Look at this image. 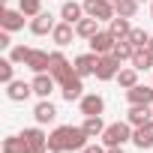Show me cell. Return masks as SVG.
I'll return each instance as SVG.
<instances>
[{
    "label": "cell",
    "instance_id": "4fadbf2b",
    "mask_svg": "<svg viewBox=\"0 0 153 153\" xmlns=\"http://www.w3.org/2000/svg\"><path fill=\"white\" fill-rule=\"evenodd\" d=\"M30 96H33V84H30V81H18V78H15V81L6 84V99H9V102H24V99H30Z\"/></svg>",
    "mask_w": 153,
    "mask_h": 153
},
{
    "label": "cell",
    "instance_id": "484cf974",
    "mask_svg": "<svg viewBox=\"0 0 153 153\" xmlns=\"http://www.w3.org/2000/svg\"><path fill=\"white\" fill-rule=\"evenodd\" d=\"M108 30H111L117 39H126V36H129V30H132V24H129V18H123V15H114V18L108 21Z\"/></svg>",
    "mask_w": 153,
    "mask_h": 153
},
{
    "label": "cell",
    "instance_id": "44dd1931",
    "mask_svg": "<svg viewBox=\"0 0 153 153\" xmlns=\"http://www.w3.org/2000/svg\"><path fill=\"white\" fill-rule=\"evenodd\" d=\"M126 120H129L132 126H141V123L153 120V105H129V111H126Z\"/></svg>",
    "mask_w": 153,
    "mask_h": 153
},
{
    "label": "cell",
    "instance_id": "ba28073f",
    "mask_svg": "<svg viewBox=\"0 0 153 153\" xmlns=\"http://www.w3.org/2000/svg\"><path fill=\"white\" fill-rule=\"evenodd\" d=\"M114 42H117V36H114L111 30H99L93 39H87L90 51H93V54H99V57H102V54H111V51H114Z\"/></svg>",
    "mask_w": 153,
    "mask_h": 153
},
{
    "label": "cell",
    "instance_id": "ac0fdd59",
    "mask_svg": "<svg viewBox=\"0 0 153 153\" xmlns=\"http://www.w3.org/2000/svg\"><path fill=\"white\" fill-rule=\"evenodd\" d=\"M84 3H78V0H66V3L60 6V21H69V24H78L84 18Z\"/></svg>",
    "mask_w": 153,
    "mask_h": 153
},
{
    "label": "cell",
    "instance_id": "cb8c5ba5",
    "mask_svg": "<svg viewBox=\"0 0 153 153\" xmlns=\"http://www.w3.org/2000/svg\"><path fill=\"white\" fill-rule=\"evenodd\" d=\"M3 153H30V144L24 141V135H6L3 138Z\"/></svg>",
    "mask_w": 153,
    "mask_h": 153
},
{
    "label": "cell",
    "instance_id": "d6a6232c",
    "mask_svg": "<svg viewBox=\"0 0 153 153\" xmlns=\"http://www.w3.org/2000/svg\"><path fill=\"white\" fill-rule=\"evenodd\" d=\"M27 54H30V48L27 45H12L9 48V60L18 66V63H27Z\"/></svg>",
    "mask_w": 153,
    "mask_h": 153
},
{
    "label": "cell",
    "instance_id": "ab89813d",
    "mask_svg": "<svg viewBox=\"0 0 153 153\" xmlns=\"http://www.w3.org/2000/svg\"><path fill=\"white\" fill-rule=\"evenodd\" d=\"M0 3H3V6H6V3H9V0H0Z\"/></svg>",
    "mask_w": 153,
    "mask_h": 153
},
{
    "label": "cell",
    "instance_id": "603a6c76",
    "mask_svg": "<svg viewBox=\"0 0 153 153\" xmlns=\"http://www.w3.org/2000/svg\"><path fill=\"white\" fill-rule=\"evenodd\" d=\"M75 33H78L81 39H93V36L99 33V18H90V15H84L78 24H75Z\"/></svg>",
    "mask_w": 153,
    "mask_h": 153
},
{
    "label": "cell",
    "instance_id": "7a4b0ae2",
    "mask_svg": "<svg viewBox=\"0 0 153 153\" xmlns=\"http://www.w3.org/2000/svg\"><path fill=\"white\" fill-rule=\"evenodd\" d=\"M132 123L129 120H117V123H108L105 132H102V144L105 147H123L126 141H132Z\"/></svg>",
    "mask_w": 153,
    "mask_h": 153
},
{
    "label": "cell",
    "instance_id": "4316f807",
    "mask_svg": "<svg viewBox=\"0 0 153 153\" xmlns=\"http://www.w3.org/2000/svg\"><path fill=\"white\" fill-rule=\"evenodd\" d=\"M81 126H84V132H87L90 138H102V132H105V126H108V123H105V120H102V114H99V117H84V123H81Z\"/></svg>",
    "mask_w": 153,
    "mask_h": 153
},
{
    "label": "cell",
    "instance_id": "f1b7e54d",
    "mask_svg": "<svg viewBox=\"0 0 153 153\" xmlns=\"http://www.w3.org/2000/svg\"><path fill=\"white\" fill-rule=\"evenodd\" d=\"M138 0H117L114 3V12L117 15H123V18H135V12H138Z\"/></svg>",
    "mask_w": 153,
    "mask_h": 153
},
{
    "label": "cell",
    "instance_id": "7c38bea8",
    "mask_svg": "<svg viewBox=\"0 0 153 153\" xmlns=\"http://www.w3.org/2000/svg\"><path fill=\"white\" fill-rule=\"evenodd\" d=\"M48 63H51V51H42V48H30V54H27V69L33 72V75H39V72H48Z\"/></svg>",
    "mask_w": 153,
    "mask_h": 153
},
{
    "label": "cell",
    "instance_id": "30bf717a",
    "mask_svg": "<svg viewBox=\"0 0 153 153\" xmlns=\"http://www.w3.org/2000/svg\"><path fill=\"white\" fill-rule=\"evenodd\" d=\"M78 108H81L84 117H99V114L105 111V99H102L99 93H84V96L78 99Z\"/></svg>",
    "mask_w": 153,
    "mask_h": 153
},
{
    "label": "cell",
    "instance_id": "1f68e13d",
    "mask_svg": "<svg viewBox=\"0 0 153 153\" xmlns=\"http://www.w3.org/2000/svg\"><path fill=\"white\" fill-rule=\"evenodd\" d=\"M18 9H21L27 18H33V15L42 12V0H18Z\"/></svg>",
    "mask_w": 153,
    "mask_h": 153
},
{
    "label": "cell",
    "instance_id": "8992f818",
    "mask_svg": "<svg viewBox=\"0 0 153 153\" xmlns=\"http://www.w3.org/2000/svg\"><path fill=\"white\" fill-rule=\"evenodd\" d=\"M117 72H120V60H117L114 54H102L93 75H96L99 81H111V78H117Z\"/></svg>",
    "mask_w": 153,
    "mask_h": 153
},
{
    "label": "cell",
    "instance_id": "e0dca14e",
    "mask_svg": "<svg viewBox=\"0 0 153 153\" xmlns=\"http://www.w3.org/2000/svg\"><path fill=\"white\" fill-rule=\"evenodd\" d=\"M96 63H99V54H93V51H87V54H78V57L72 60L75 72H78L81 78H87V75H93V72H96Z\"/></svg>",
    "mask_w": 153,
    "mask_h": 153
},
{
    "label": "cell",
    "instance_id": "5bb4252c",
    "mask_svg": "<svg viewBox=\"0 0 153 153\" xmlns=\"http://www.w3.org/2000/svg\"><path fill=\"white\" fill-rule=\"evenodd\" d=\"M21 135H24V141L30 144V153H39V150H45V147H48V132H42V126H39V123H36V126H30V129H24Z\"/></svg>",
    "mask_w": 153,
    "mask_h": 153
},
{
    "label": "cell",
    "instance_id": "277c9868",
    "mask_svg": "<svg viewBox=\"0 0 153 153\" xmlns=\"http://www.w3.org/2000/svg\"><path fill=\"white\" fill-rule=\"evenodd\" d=\"M84 3V12L90 18H99V21H111L117 12H114V3L111 0H81Z\"/></svg>",
    "mask_w": 153,
    "mask_h": 153
},
{
    "label": "cell",
    "instance_id": "3957f363",
    "mask_svg": "<svg viewBox=\"0 0 153 153\" xmlns=\"http://www.w3.org/2000/svg\"><path fill=\"white\" fill-rule=\"evenodd\" d=\"M48 72L57 78V84H63L66 78H72L75 75V66L66 60V54L63 51H51V63H48Z\"/></svg>",
    "mask_w": 153,
    "mask_h": 153
},
{
    "label": "cell",
    "instance_id": "836d02e7",
    "mask_svg": "<svg viewBox=\"0 0 153 153\" xmlns=\"http://www.w3.org/2000/svg\"><path fill=\"white\" fill-rule=\"evenodd\" d=\"M105 150H108L105 144H87V147H84V150H78V153H105Z\"/></svg>",
    "mask_w": 153,
    "mask_h": 153
},
{
    "label": "cell",
    "instance_id": "b9f144b4",
    "mask_svg": "<svg viewBox=\"0 0 153 153\" xmlns=\"http://www.w3.org/2000/svg\"><path fill=\"white\" fill-rule=\"evenodd\" d=\"M111 3H117V0H111Z\"/></svg>",
    "mask_w": 153,
    "mask_h": 153
},
{
    "label": "cell",
    "instance_id": "2e32d148",
    "mask_svg": "<svg viewBox=\"0 0 153 153\" xmlns=\"http://www.w3.org/2000/svg\"><path fill=\"white\" fill-rule=\"evenodd\" d=\"M132 144L138 150H150L153 147V120H147V123H141V126L132 129Z\"/></svg>",
    "mask_w": 153,
    "mask_h": 153
},
{
    "label": "cell",
    "instance_id": "d4e9b609",
    "mask_svg": "<svg viewBox=\"0 0 153 153\" xmlns=\"http://www.w3.org/2000/svg\"><path fill=\"white\" fill-rule=\"evenodd\" d=\"M117 84H120L123 90L135 87V84H138V69H135V66H120V72H117Z\"/></svg>",
    "mask_w": 153,
    "mask_h": 153
},
{
    "label": "cell",
    "instance_id": "60d3db41",
    "mask_svg": "<svg viewBox=\"0 0 153 153\" xmlns=\"http://www.w3.org/2000/svg\"><path fill=\"white\" fill-rule=\"evenodd\" d=\"M138 3H147V0H138Z\"/></svg>",
    "mask_w": 153,
    "mask_h": 153
},
{
    "label": "cell",
    "instance_id": "d6986e66",
    "mask_svg": "<svg viewBox=\"0 0 153 153\" xmlns=\"http://www.w3.org/2000/svg\"><path fill=\"white\" fill-rule=\"evenodd\" d=\"M72 36H78V33H75V24H69V21H57V27L51 30V39H54V45H60V48H66V45L72 42Z\"/></svg>",
    "mask_w": 153,
    "mask_h": 153
},
{
    "label": "cell",
    "instance_id": "5b68a950",
    "mask_svg": "<svg viewBox=\"0 0 153 153\" xmlns=\"http://www.w3.org/2000/svg\"><path fill=\"white\" fill-rule=\"evenodd\" d=\"M30 84H33V96H39V99H51V93L60 87L57 78H54L51 72H39V75H33Z\"/></svg>",
    "mask_w": 153,
    "mask_h": 153
},
{
    "label": "cell",
    "instance_id": "83f0119b",
    "mask_svg": "<svg viewBox=\"0 0 153 153\" xmlns=\"http://www.w3.org/2000/svg\"><path fill=\"white\" fill-rule=\"evenodd\" d=\"M111 54H114V57H117L120 63H123V60H132V54H135V45H132L129 39H117V42H114V51H111Z\"/></svg>",
    "mask_w": 153,
    "mask_h": 153
},
{
    "label": "cell",
    "instance_id": "e575fe53",
    "mask_svg": "<svg viewBox=\"0 0 153 153\" xmlns=\"http://www.w3.org/2000/svg\"><path fill=\"white\" fill-rule=\"evenodd\" d=\"M0 48H12V39H9V30H0Z\"/></svg>",
    "mask_w": 153,
    "mask_h": 153
},
{
    "label": "cell",
    "instance_id": "9a60e30c",
    "mask_svg": "<svg viewBox=\"0 0 153 153\" xmlns=\"http://www.w3.org/2000/svg\"><path fill=\"white\" fill-rule=\"evenodd\" d=\"M129 105H153V84H135L126 90Z\"/></svg>",
    "mask_w": 153,
    "mask_h": 153
},
{
    "label": "cell",
    "instance_id": "7402d4cb",
    "mask_svg": "<svg viewBox=\"0 0 153 153\" xmlns=\"http://www.w3.org/2000/svg\"><path fill=\"white\" fill-rule=\"evenodd\" d=\"M138 72H147V69H153V51L144 45V48H135V54H132V60H129Z\"/></svg>",
    "mask_w": 153,
    "mask_h": 153
},
{
    "label": "cell",
    "instance_id": "8fae6325",
    "mask_svg": "<svg viewBox=\"0 0 153 153\" xmlns=\"http://www.w3.org/2000/svg\"><path fill=\"white\" fill-rule=\"evenodd\" d=\"M54 27H57V18H54L51 12H39V15L30 18V33H33V36H48Z\"/></svg>",
    "mask_w": 153,
    "mask_h": 153
},
{
    "label": "cell",
    "instance_id": "9c48e42d",
    "mask_svg": "<svg viewBox=\"0 0 153 153\" xmlns=\"http://www.w3.org/2000/svg\"><path fill=\"white\" fill-rule=\"evenodd\" d=\"M60 93H63V99H66V102H78V99L84 96V78L75 72L72 78H66V81L60 84Z\"/></svg>",
    "mask_w": 153,
    "mask_h": 153
},
{
    "label": "cell",
    "instance_id": "d590c367",
    "mask_svg": "<svg viewBox=\"0 0 153 153\" xmlns=\"http://www.w3.org/2000/svg\"><path fill=\"white\" fill-rule=\"evenodd\" d=\"M39 153H60V150H54V147L48 144V147H45V150H39Z\"/></svg>",
    "mask_w": 153,
    "mask_h": 153
},
{
    "label": "cell",
    "instance_id": "f35d334b",
    "mask_svg": "<svg viewBox=\"0 0 153 153\" xmlns=\"http://www.w3.org/2000/svg\"><path fill=\"white\" fill-rule=\"evenodd\" d=\"M150 18H153V0H150Z\"/></svg>",
    "mask_w": 153,
    "mask_h": 153
},
{
    "label": "cell",
    "instance_id": "f546056e",
    "mask_svg": "<svg viewBox=\"0 0 153 153\" xmlns=\"http://www.w3.org/2000/svg\"><path fill=\"white\" fill-rule=\"evenodd\" d=\"M0 81H3V84L15 81V63L9 57H0Z\"/></svg>",
    "mask_w": 153,
    "mask_h": 153
},
{
    "label": "cell",
    "instance_id": "52a82bcc",
    "mask_svg": "<svg viewBox=\"0 0 153 153\" xmlns=\"http://www.w3.org/2000/svg\"><path fill=\"white\" fill-rule=\"evenodd\" d=\"M24 21H27V15H24L21 9H9V6H3V9H0V27H3V30H9V33L24 30Z\"/></svg>",
    "mask_w": 153,
    "mask_h": 153
},
{
    "label": "cell",
    "instance_id": "74e56055",
    "mask_svg": "<svg viewBox=\"0 0 153 153\" xmlns=\"http://www.w3.org/2000/svg\"><path fill=\"white\" fill-rule=\"evenodd\" d=\"M147 48H150V51H153V36H150V42H147Z\"/></svg>",
    "mask_w": 153,
    "mask_h": 153
},
{
    "label": "cell",
    "instance_id": "ffe728a7",
    "mask_svg": "<svg viewBox=\"0 0 153 153\" xmlns=\"http://www.w3.org/2000/svg\"><path fill=\"white\" fill-rule=\"evenodd\" d=\"M33 117H36V123H39V126L54 123V117H57L54 102H51V99H39V102H36V108H33Z\"/></svg>",
    "mask_w": 153,
    "mask_h": 153
},
{
    "label": "cell",
    "instance_id": "8d00e7d4",
    "mask_svg": "<svg viewBox=\"0 0 153 153\" xmlns=\"http://www.w3.org/2000/svg\"><path fill=\"white\" fill-rule=\"evenodd\" d=\"M105 153H123V147H108Z\"/></svg>",
    "mask_w": 153,
    "mask_h": 153
},
{
    "label": "cell",
    "instance_id": "4dcf8cb0",
    "mask_svg": "<svg viewBox=\"0 0 153 153\" xmlns=\"http://www.w3.org/2000/svg\"><path fill=\"white\" fill-rule=\"evenodd\" d=\"M126 39H129V42H132V45H135V48H144V45H147V42H150V33H147V30H144V27H132V30H129V36H126Z\"/></svg>",
    "mask_w": 153,
    "mask_h": 153
},
{
    "label": "cell",
    "instance_id": "6da1fadb",
    "mask_svg": "<svg viewBox=\"0 0 153 153\" xmlns=\"http://www.w3.org/2000/svg\"><path fill=\"white\" fill-rule=\"evenodd\" d=\"M87 132L84 126H57L54 132H48V144L60 153H78L87 147Z\"/></svg>",
    "mask_w": 153,
    "mask_h": 153
}]
</instances>
